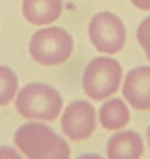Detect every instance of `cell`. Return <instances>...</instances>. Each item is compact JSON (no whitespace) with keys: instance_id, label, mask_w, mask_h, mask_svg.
<instances>
[{"instance_id":"52a82bcc","label":"cell","mask_w":150,"mask_h":159,"mask_svg":"<svg viewBox=\"0 0 150 159\" xmlns=\"http://www.w3.org/2000/svg\"><path fill=\"white\" fill-rule=\"evenodd\" d=\"M121 94L129 107L150 111V65H137L123 75Z\"/></svg>"},{"instance_id":"9c48e42d","label":"cell","mask_w":150,"mask_h":159,"mask_svg":"<svg viewBox=\"0 0 150 159\" xmlns=\"http://www.w3.org/2000/svg\"><path fill=\"white\" fill-rule=\"evenodd\" d=\"M64 12V0H23L21 16L27 23L46 27L60 19Z\"/></svg>"},{"instance_id":"5bb4252c","label":"cell","mask_w":150,"mask_h":159,"mask_svg":"<svg viewBox=\"0 0 150 159\" xmlns=\"http://www.w3.org/2000/svg\"><path fill=\"white\" fill-rule=\"evenodd\" d=\"M131 4L137 10H143V12H150V0H131Z\"/></svg>"},{"instance_id":"5b68a950","label":"cell","mask_w":150,"mask_h":159,"mask_svg":"<svg viewBox=\"0 0 150 159\" xmlns=\"http://www.w3.org/2000/svg\"><path fill=\"white\" fill-rule=\"evenodd\" d=\"M87 35L92 44V48L100 54L114 56L123 50L127 40V27L123 19L114 12H98L90 17Z\"/></svg>"},{"instance_id":"277c9868","label":"cell","mask_w":150,"mask_h":159,"mask_svg":"<svg viewBox=\"0 0 150 159\" xmlns=\"http://www.w3.org/2000/svg\"><path fill=\"white\" fill-rule=\"evenodd\" d=\"M73 37L62 27L46 25L35 31L29 39V56L41 67H58L73 56Z\"/></svg>"},{"instance_id":"9a60e30c","label":"cell","mask_w":150,"mask_h":159,"mask_svg":"<svg viewBox=\"0 0 150 159\" xmlns=\"http://www.w3.org/2000/svg\"><path fill=\"white\" fill-rule=\"evenodd\" d=\"M77 159H106V157H102L98 153H81Z\"/></svg>"},{"instance_id":"8992f818","label":"cell","mask_w":150,"mask_h":159,"mask_svg":"<svg viewBox=\"0 0 150 159\" xmlns=\"http://www.w3.org/2000/svg\"><path fill=\"white\" fill-rule=\"evenodd\" d=\"M98 111L90 100H73L60 113L62 134L71 142H85L96 130Z\"/></svg>"},{"instance_id":"2e32d148","label":"cell","mask_w":150,"mask_h":159,"mask_svg":"<svg viewBox=\"0 0 150 159\" xmlns=\"http://www.w3.org/2000/svg\"><path fill=\"white\" fill-rule=\"evenodd\" d=\"M146 146L150 148V125H148V129H146Z\"/></svg>"},{"instance_id":"ba28073f","label":"cell","mask_w":150,"mask_h":159,"mask_svg":"<svg viewBox=\"0 0 150 159\" xmlns=\"http://www.w3.org/2000/svg\"><path fill=\"white\" fill-rule=\"evenodd\" d=\"M146 142L137 130H115L106 142V159H143Z\"/></svg>"},{"instance_id":"4fadbf2b","label":"cell","mask_w":150,"mask_h":159,"mask_svg":"<svg viewBox=\"0 0 150 159\" xmlns=\"http://www.w3.org/2000/svg\"><path fill=\"white\" fill-rule=\"evenodd\" d=\"M0 159H23L16 146H4L0 144Z\"/></svg>"},{"instance_id":"30bf717a","label":"cell","mask_w":150,"mask_h":159,"mask_svg":"<svg viewBox=\"0 0 150 159\" xmlns=\"http://www.w3.org/2000/svg\"><path fill=\"white\" fill-rule=\"evenodd\" d=\"M98 123L104 130H121L131 123V107L123 98H106L98 109Z\"/></svg>"},{"instance_id":"7a4b0ae2","label":"cell","mask_w":150,"mask_h":159,"mask_svg":"<svg viewBox=\"0 0 150 159\" xmlns=\"http://www.w3.org/2000/svg\"><path fill=\"white\" fill-rule=\"evenodd\" d=\"M16 111L27 121H44L52 123L60 119L64 109V98L60 90L48 83H27L17 90L14 98Z\"/></svg>"},{"instance_id":"7c38bea8","label":"cell","mask_w":150,"mask_h":159,"mask_svg":"<svg viewBox=\"0 0 150 159\" xmlns=\"http://www.w3.org/2000/svg\"><path fill=\"white\" fill-rule=\"evenodd\" d=\"M137 42H138V46L143 48L146 60L150 61V16L144 17L137 27Z\"/></svg>"},{"instance_id":"3957f363","label":"cell","mask_w":150,"mask_h":159,"mask_svg":"<svg viewBox=\"0 0 150 159\" xmlns=\"http://www.w3.org/2000/svg\"><path fill=\"white\" fill-rule=\"evenodd\" d=\"M123 69L121 63L114 56L102 54L92 58L83 69L81 77V88L89 100L104 102L106 98L115 96V92L121 88Z\"/></svg>"},{"instance_id":"6da1fadb","label":"cell","mask_w":150,"mask_h":159,"mask_svg":"<svg viewBox=\"0 0 150 159\" xmlns=\"http://www.w3.org/2000/svg\"><path fill=\"white\" fill-rule=\"evenodd\" d=\"M14 146L23 159H71V148L44 121H27L14 132Z\"/></svg>"},{"instance_id":"8fae6325","label":"cell","mask_w":150,"mask_h":159,"mask_svg":"<svg viewBox=\"0 0 150 159\" xmlns=\"http://www.w3.org/2000/svg\"><path fill=\"white\" fill-rule=\"evenodd\" d=\"M17 90H19L17 73L12 67L0 63V107H4L10 102H14Z\"/></svg>"}]
</instances>
